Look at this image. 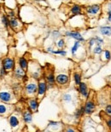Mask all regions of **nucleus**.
<instances>
[{
	"instance_id": "obj_33",
	"label": "nucleus",
	"mask_w": 111,
	"mask_h": 132,
	"mask_svg": "<svg viewBox=\"0 0 111 132\" xmlns=\"http://www.w3.org/2000/svg\"><path fill=\"white\" fill-rule=\"evenodd\" d=\"M53 34H54V38H58V36H59V32H57V31H55V32H53Z\"/></svg>"
},
{
	"instance_id": "obj_6",
	"label": "nucleus",
	"mask_w": 111,
	"mask_h": 132,
	"mask_svg": "<svg viewBox=\"0 0 111 132\" xmlns=\"http://www.w3.org/2000/svg\"><path fill=\"white\" fill-rule=\"evenodd\" d=\"M26 92H27V95H33L37 92V89H38V87L35 83H29L26 85Z\"/></svg>"
},
{
	"instance_id": "obj_12",
	"label": "nucleus",
	"mask_w": 111,
	"mask_h": 132,
	"mask_svg": "<svg viewBox=\"0 0 111 132\" xmlns=\"http://www.w3.org/2000/svg\"><path fill=\"white\" fill-rule=\"evenodd\" d=\"M28 105H29V109H30L31 111L36 112L37 110H38L39 103H38V102H37V100L31 99L29 101V103H28Z\"/></svg>"
},
{
	"instance_id": "obj_9",
	"label": "nucleus",
	"mask_w": 111,
	"mask_h": 132,
	"mask_svg": "<svg viewBox=\"0 0 111 132\" xmlns=\"http://www.w3.org/2000/svg\"><path fill=\"white\" fill-rule=\"evenodd\" d=\"M11 99H12V96H11V94L9 93V92H5V91H3V92H0V100L2 102H10Z\"/></svg>"
},
{
	"instance_id": "obj_31",
	"label": "nucleus",
	"mask_w": 111,
	"mask_h": 132,
	"mask_svg": "<svg viewBox=\"0 0 111 132\" xmlns=\"http://www.w3.org/2000/svg\"><path fill=\"white\" fill-rule=\"evenodd\" d=\"M6 72H7V71L4 68V67L0 69V76H1V77H4V76L6 74Z\"/></svg>"
},
{
	"instance_id": "obj_18",
	"label": "nucleus",
	"mask_w": 111,
	"mask_h": 132,
	"mask_svg": "<svg viewBox=\"0 0 111 132\" xmlns=\"http://www.w3.org/2000/svg\"><path fill=\"white\" fill-rule=\"evenodd\" d=\"M19 66L21 67L23 70H27V67H28V63H27V61L26 60L24 57H21L19 60Z\"/></svg>"
},
{
	"instance_id": "obj_10",
	"label": "nucleus",
	"mask_w": 111,
	"mask_h": 132,
	"mask_svg": "<svg viewBox=\"0 0 111 132\" xmlns=\"http://www.w3.org/2000/svg\"><path fill=\"white\" fill-rule=\"evenodd\" d=\"M20 25H21V23H20L19 20L17 18L13 17L10 19V26L12 29H17L20 27Z\"/></svg>"
},
{
	"instance_id": "obj_15",
	"label": "nucleus",
	"mask_w": 111,
	"mask_h": 132,
	"mask_svg": "<svg viewBox=\"0 0 111 132\" xmlns=\"http://www.w3.org/2000/svg\"><path fill=\"white\" fill-rule=\"evenodd\" d=\"M46 80L48 82V85H49V87H51L55 85V82H56V78L54 77V74L53 72H50L47 75L46 77Z\"/></svg>"
},
{
	"instance_id": "obj_29",
	"label": "nucleus",
	"mask_w": 111,
	"mask_h": 132,
	"mask_svg": "<svg viewBox=\"0 0 111 132\" xmlns=\"http://www.w3.org/2000/svg\"><path fill=\"white\" fill-rule=\"evenodd\" d=\"M57 46L60 48V49H62V48H63L65 46V41L63 39H60V40L57 42Z\"/></svg>"
},
{
	"instance_id": "obj_5",
	"label": "nucleus",
	"mask_w": 111,
	"mask_h": 132,
	"mask_svg": "<svg viewBox=\"0 0 111 132\" xmlns=\"http://www.w3.org/2000/svg\"><path fill=\"white\" fill-rule=\"evenodd\" d=\"M65 35L68 36V37H70V38H75V40H78L79 42H83L85 41L84 38L82 37L81 34L78 32H71V31H69V32H66V33H65Z\"/></svg>"
},
{
	"instance_id": "obj_8",
	"label": "nucleus",
	"mask_w": 111,
	"mask_h": 132,
	"mask_svg": "<svg viewBox=\"0 0 111 132\" xmlns=\"http://www.w3.org/2000/svg\"><path fill=\"white\" fill-rule=\"evenodd\" d=\"M79 91L84 97L87 98L88 95H89V91H88V88L87 85H85V83H80L79 85Z\"/></svg>"
},
{
	"instance_id": "obj_11",
	"label": "nucleus",
	"mask_w": 111,
	"mask_h": 132,
	"mask_svg": "<svg viewBox=\"0 0 111 132\" xmlns=\"http://www.w3.org/2000/svg\"><path fill=\"white\" fill-rule=\"evenodd\" d=\"M9 121H10V125L12 128H16L19 125V119L16 116H15V115L10 116Z\"/></svg>"
},
{
	"instance_id": "obj_28",
	"label": "nucleus",
	"mask_w": 111,
	"mask_h": 132,
	"mask_svg": "<svg viewBox=\"0 0 111 132\" xmlns=\"http://www.w3.org/2000/svg\"><path fill=\"white\" fill-rule=\"evenodd\" d=\"M52 53L53 54H57V55H65L67 54V52L65 51V50H56V51H52Z\"/></svg>"
},
{
	"instance_id": "obj_19",
	"label": "nucleus",
	"mask_w": 111,
	"mask_h": 132,
	"mask_svg": "<svg viewBox=\"0 0 111 132\" xmlns=\"http://www.w3.org/2000/svg\"><path fill=\"white\" fill-rule=\"evenodd\" d=\"M2 23H3V25L6 27L10 26V20H9V17H8V15H3L2 16Z\"/></svg>"
},
{
	"instance_id": "obj_7",
	"label": "nucleus",
	"mask_w": 111,
	"mask_h": 132,
	"mask_svg": "<svg viewBox=\"0 0 111 132\" xmlns=\"http://www.w3.org/2000/svg\"><path fill=\"white\" fill-rule=\"evenodd\" d=\"M47 89V85L45 81H40L38 85V95L39 96H42L45 94Z\"/></svg>"
},
{
	"instance_id": "obj_14",
	"label": "nucleus",
	"mask_w": 111,
	"mask_h": 132,
	"mask_svg": "<svg viewBox=\"0 0 111 132\" xmlns=\"http://www.w3.org/2000/svg\"><path fill=\"white\" fill-rule=\"evenodd\" d=\"M32 113H31V110L28 108L27 111H25L23 113V119L26 123H31L32 122Z\"/></svg>"
},
{
	"instance_id": "obj_23",
	"label": "nucleus",
	"mask_w": 111,
	"mask_h": 132,
	"mask_svg": "<svg viewBox=\"0 0 111 132\" xmlns=\"http://www.w3.org/2000/svg\"><path fill=\"white\" fill-rule=\"evenodd\" d=\"M107 14H108V20L109 21H111V3H108V10H107Z\"/></svg>"
},
{
	"instance_id": "obj_16",
	"label": "nucleus",
	"mask_w": 111,
	"mask_h": 132,
	"mask_svg": "<svg viewBox=\"0 0 111 132\" xmlns=\"http://www.w3.org/2000/svg\"><path fill=\"white\" fill-rule=\"evenodd\" d=\"M100 32L104 36H110L111 35V27H100Z\"/></svg>"
},
{
	"instance_id": "obj_34",
	"label": "nucleus",
	"mask_w": 111,
	"mask_h": 132,
	"mask_svg": "<svg viewBox=\"0 0 111 132\" xmlns=\"http://www.w3.org/2000/svg\"><path fill=\"white\" fill-rule=\"evenodd\" d=\"M107 125H108V127L111 129V119L107 120Z\"/></svg>"
},
{
	"instance_id": "obj_1",
	"label": "nucleus",
	"mask_w": 111,
	"mask_h": 132,
	"mask_svg": "<svg viewBox=\"0 0 111 132\" xmlns=\"http://www.w3.org/2000/svg\"><path fill=\"white\" fill-rule=\"evenodd\" d=\"M101 10V6L99 4H92V5H90L86 8V11L87 14H89L91 15H96L100 12Z\"/></svg>"
},
{
	"instance_id": "obj_27",
	"label": "nucleus",
	"mask_w": 111,
	"mask_h": 132,
	"mask_svg": "<svg viewBox=\"0 0 111 132\" xmlns=\"http://www.w3.org/2000/svg\"><path fill=\"white\" fill-rule=\"evenodd\" d=\"M105 113L109 116H111V104L108 105L106 108H105Z\"/></svg>"
},
{
	"instance_id": "obj_25",
	"label": "nucleus",
	"mask_w": 111,
	"mask_h": 132,
	"mask_svg": "<svg viewBox=\"0 0 111 132\" xmlns=\"http://www.w3.org/2000/svg\"><path fill=\"white\" fill-rule=\"evenodd\" d=\"M7 112V108L6 106L3 105V104H0V114H4Z\"/></svg>"
},
{
	"instance_id": "obj_13",
	"label": "nucleus",
	"mask_w": 111,
	"mask_h": 132,
	"mask_svg": "<svg viewBox=\"0 0 111 132\" xmlns=\"http://www.w3.org/2000/svg\"><path fill=\"white\" fill-rule=\"evenodd\" d=\"M25 70H23L21 67L19 66V67H16L15 69V76L16 78H21L25 76Z\"/></svg>"
},
{
	"instance_id": "obj_30",
	"label": "nucleus",
	"mask_w": 111,
	"mask_h": 132,
	"mask_svg": "<svg viewBox=\"0 0 111 132\" xmlns=\"http://www.w3.org/2000/svg\"><path fill=\"white\" fill-rule=\"evenodd\" d=\"M111 57V54L109 50H105V58H106V60L109 61Z\"/></svg>"
},
{
	"instance_id": "obj_17",
	"label": "nucleus",
	"mask_w": 111,
	"mask_h": 132,
	"mask_svg": "<svg viewBox=\"0 0 111 132\" xmlns=\"http://www.w3.org/2000/svg\"><path fill=\"white\" fill-rule=\"evenodd\" d=\"M81 12H82V8L78 4L73 5V6L71 8V13H72L73 15H79V14H81Z\"/></svg>"
},
{
	"instance_id": "obj_22",
	"label": "nucleus",
	"mask_w": 111,
	"mask_h": 132,
	"mask_svg": "<svg viewBox=\"0 0 111 132\" xmlns=\"http://www.w3.org/2000/svg\"><path fill=\"white\" fill-rule=\"evenodd\" d=\"M73 78H75V82L77 85H79V84L81 83V76L80 74H79V73H75L73 74Z\"/></svg>"
},
{
	"instance_id": "obj_2",
	"label": "nucleus",
	"mask_w": 111,
	"mask_h": 132,
	"mask_svg": "<svg viewBox=\"0 0 111 132\" xmlns=\"http://www.w3.org/2000/svg\"><path fill=\"white\" fill-rule=\"evenodd\" d=\"M3 67L6 71H10V70H13L15 67V61L13 59H11L10 57H7L4 59L3 61Z\"/></svg>"
},
{
	"instance_id": "obj_24",
	"label": "nucleus",
	"mask_w": 111,
	"mask_h": 132,
	"mask_svg": "<svg viewBox=\"0 0 111 132\" xmlns=\"http://www.w3.org/2000/svg\"><path fill=\"white\" fill-rule=\"evenodd\" d=\"M62 99H63V101H65V102H69L72 101V95L70 94H65L63 95V96H62Z\"/></svg>"
},
{
	"instance_id": "obj_21",
	"label": "nucleus",
	"mask_w": 111,
	"mask_h": 132,
	"mask_svg": "<svg viewBox=\"0 0 111 132\" xmlns=\"http://www.w3.org/2000/svg\"><path fill=\"white\" fill-rule=\"evenodd\" d=\"M85 113V110H84V108H80L79 109H78L76 112H75V118L76 119H79L82 115Z\"/></svg>"
},
{
	"instance_id": "obj_20",
	"label": "nucleus",
	"mask_w": 111,
	"mask_h": 132,
	"mask_svg": "<svg viewBox=\"0 0 111 132\" xmlns=\"http://www.w3.org/2000/svg\"><path fill=\"white\" fill-rule=\"evenodd\" d=\"M79 45H80V42L76 40L75 42V44H73V46L72 47V50H72V54L73 55H75V53H76L77 50H78Z\"/></svg>"
},
{
	"instance_id": "obj_3",
	"label": "nucleus",
	"mask_w": 111,
	"mask_h": 132,
	"mask_svg": "<svg viewBox=\"0 0 111 132\" xmlns=\"http://www.w3.org/2000/svg\"><path fill=\"white\" fill-rule=\"evenodd\" d=\"M96 109V105L92 101H87L85 104L84 106V110H85V113L86 114H92Z\"/></svg>"
},
{
	"instance_id": "obj_4",
	"label": "nucleus",
	"mask_w": 111,
	"mask_h": 132,
	"mask_svg": "<svg viewBox=\"0 0 111 132\" xmlns=\"http://www.w3.org/2000/svg\"><path fill=\"white\" fill-rule=\"evenodd\" d=\"M68 80H69V78L68 76L66 74H58L56 77V82L58 84V85H64L68 83Z\"/></svg>"
},
{
	"instance_id": "obj_26",
	"label": "nucleus",
	"mask_w": 111,
	"mask_h": 132,
	"mask_svg": "<svg viewBox=\"0 0 111 132\" xmlns=\"http://www.w3.org/2000/svg\"><path fill=\"white\" fill-rule=\"evenodd\" d=\"M94 53H95V54H98V55H99V54H101L102 53V47L100 46V45H98L97 46L95 49H94Z\"/></svg>"
},
{
	"instance_id": "obj_35",
	"label": "nucleus",
	"mask_w": 111,
	"mask_h": 132,
	"mask_svg": "<svg viewBox=\"0 0 111 132\" xmlns=\"http://www.w3.org/2000/svg\"><path fill=\"white\" fill-rule=\"evenodd\" d=\"M67 130H68V131H73V129H68Z\"/></svg>"
},
{
	"instance_id": "obj_32",
	"label": "nucleus",
	"mask_w": 111,
	"mask_h": 132,
	"mask_svg": "<svg viewBox=\"0 0 111 132\" xmlns=\"http://www.w3.org/2000/svg\"><path fill=\"white\" fill-rule=\"evenodd\" d=\"M8 17H10V18L15 17V12H14L13 10H10L8 12Z\"/></svg>"
}]
</instances>
